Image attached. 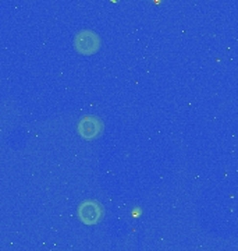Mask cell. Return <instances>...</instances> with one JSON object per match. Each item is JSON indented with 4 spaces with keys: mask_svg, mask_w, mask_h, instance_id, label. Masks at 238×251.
I'll return each instance as SVG.
<instances>
[{
    "mask_svg": "<svg viewBox=\"0 0 238 251\" xmlns=\"http://www.w3.org/2000/svg\"><path fill=\"white\" fill-rule=\"evenodd\" d=\"M74 46L77 52L81 54H94L96 53L100 48V36L95 31L82 29L75 35Z\"/></svg>",
    "mask_w": 238,
    "mask_h": 251,
    "instance_id": "cell-1",
    "label": "cell"
},
{
    "mask_svg": "<svg viewBox=\"0 0 238 251\" xmlns=\"http://www.w3.org/2000/svg\"><path fill=\"white\" fill-rule=\"evenodd\" d=\"M79 221L85 225H96L103 218V206L95 200H85L77 209Z\"/></svg>",
    "mask_w": 238,
    "mask_h": 251,
    "instance_id": "cell-2",
    "label": "cell"
},
{
    "mask_svg": "<svg viewBox=\"0 0 238 251\" xmlns=\"http://www.w3.org/2000/svg\"><path fill=\"white\" fill-rule=\"evenodd\" d=\"M77 131L78 134L84 138V140H88V141H92L97 138L99 135L102 134L103 131V122L96 116H92V115H88V116H84L77 125Z\"/></svg>",
    "mask_w": 238,
    "mask_h": 251,
    "instance_id": "cell-3",
    "label": "cell"
}]
</instances>
